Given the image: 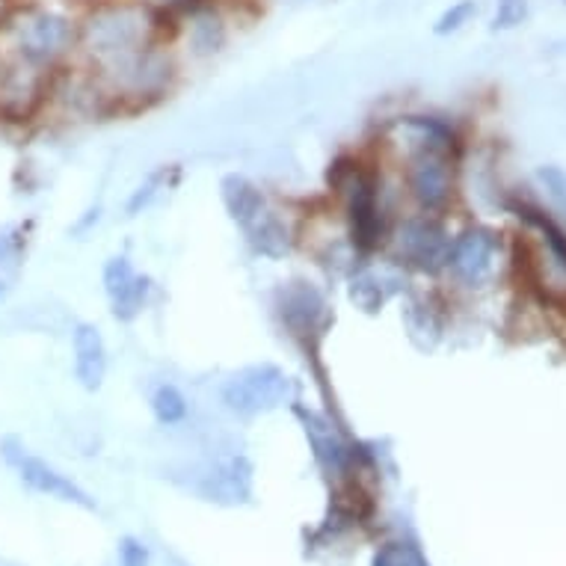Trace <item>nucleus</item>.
<instances>
[{"label":"nucleus","mask_w":566,"mask_h":566,"mask_svg":"<svg viewBox=\"0 0 566 566\" xmlns=\"http://www.w3.org/2000/svg\"><path fill=\"white\" fill-rule=\"evenodd\" d=\"M149 407H151V416H155V421H158V424H164V428L181 424V421L187 418V412H190L185 391L178 389V386H172V382H164V386H158V389L151 391Z\"/></svg>","instance_id":"nucleus-16"},{"label":"nucleus","mask_w":566,"mask_h":566,"mask_svg":"<svg viewBox=\"0 0 566 566\" xmlns=\"http://www.w3.org/2000/svg\"><path fill=\"white\" fill-rule=\"evenodd\" d=\"M294 412H297L300 424L306 430V439L308 446H312V451H315L317 463L326 465L329 472H342V469H347V463H350V448H347V442L338 437V430H335L321 412H315V409L294 407Z\"/></svg>","instance_id":"nucleus-11"},{"label":"nucleus","mask_w":566,"mask_h":566,"mask_svg":"<svg viewBox=\"0 0 566 566\" xmlns=\"http://www.w3.org/2000/svg\"><path fill=\"white\" fill-rule=\"evenodd\" d=\"M391 250L403 268L421 270V273H439L448 268V250L451 238L430 214L409 217L391 234Z\"/></svg>","instance_id":"nucleus-4"},{"label":"nucleus","mask_w":566,"mask_h":566,"mask_svg":"<svg viewBox=\"0 0 566 566\" xmlns=\"http://www.w3.org/2000/svg\"><path fill=\"white\" fill-rule=\"evenodd\" d=\"M134 276H137V270H134L128 255H113V259H107L102 273L104 294H107V300L119 297L122 291L128 289L130 282H134Z\"/></svg>","instance_id":"nucleus-19"},{"label":"nucleus","mask_w":566,"mask_h":566,"mask_svg":"<svg viewBox=\"0 0 566 566\" xmlns=\"http://www.w3.org/2000/svg\"><path fill=\"white\" fill-rule=\"evenodd\" d=\"M72 353H75V377L86 391H98L107 377V344L95 324H77L72 333Z\"/></svg>","instance_id":"nucleus-9"},{"label":"nucleus","mask_w":566,"mask_h":566,"mask_svg":"<svg viewBox=\"0 0 566 566\" xmlns=\"http://www.w3.org/2000/svg\"><path fill=\"white\" fill-rule=\"evenodd\" d=\"M122 552H125V566H146V552H143V546H137L134 539H128V543L122 546Z\"/></svg>","instance_id":"nucleus-23"},{"label":"nucleus","mask_w":566,"mask_h":566,"mask_svg":"<svg viewBox=\"0 0 566 566\" xmlns=\"http://www.w3.org/2000/svg\"><path fill=\"white\" fill-rule=\"evenodd\" d=\"M28 250V234L21 226H3L0 229V270L15 268Z\"/></svg>","instance_id":"nucleus-20"},{"label":"nucleus","mask_w":566,"mask_h":566,"mask_svg":"<svg viewBox=\"0 0 566 566\" xmlns=\"http://www.w3.org/2000/svg\"><path fill=\"white\" fill-rule=\"evenodd\" d=\"M155 12L143 3H113L95 10L84 24L81 42L86 54L102 65V75L128 63L130 56L143 54L151 48L155 33Z\"/></svg>","instance_id":"nucleus-1"},{"label":"nucleus","mask_w":566,"mask_h":566,"mask_svg":"<svg viewBox=\"0 0 566 566\" xmlns=\"http://www.w3.org/2000/svg\"><path fill=\"white\" fill-rule=\"evenodd\" d=\"M220 196H223V205L226 211H229V217H232V223L238 226L241 232L255 220V217H261L270 208L259 187L252 185L247 176H238V172L223 176V181H220Z\"/></svg>","instance_id":"nucleus-12"},{"label":"nucleus","mask_w":566,"mask_h":566,"mask_svg":"<svg viewBox=\"0 0 566 566\" xmlns=\"http://www.w3.org/2000/svg\"><path fill=\"white\" fill-rule=\"evenodd\" d=\"M294 400V380L279 365H247L223 382V403L234 416L252 418Z\"/></svg>","instance_id":"nucleus-3"},{"label":"nucleus","mask_w":566,"mask_h":566,"mask_svg":"<svg viewBox=\"0 0 566 566\" xmlns=\"http://www.w3.org/2000/svg\"><path fill=\"white\" fill-rule=\"evenodd\" d=\"M187 42L196 56H214L226 45V24L214 10H193L187 24Z\"/></svg>","instance_id":"nucleus-15"},{"label":"nucleus","mask_w":566,"mask_h":566,"mask_svg":"<svg viewBox=\"0 0 566 566\" xmlns=\"http://www.w3.org/2000/svg\"><path fill=\"white\" fill-rule=\"evenodd\" d=\"M12 463L19 465L21 472V481L33 486L36 492H45V495H54V499H63V502H72V504H84V507H93V502L86 499V492L72 483L65 474H60L54 465H48L45 460H39V457H30L28 451H19V454H10Z\"/></svg>","instance_id":"nucleus-10"},{"label":"nucleus","mask_w":566,"mask_h":566,"mask_svg":"<svg viewBox=\"0 0 566 566\" xmlns=\"http://www.w3.org/2000/svg\"><path fill=\"white\" fill-rule=\"evenodd\" d=\"M329 181L344 196L353 250L359 255H368L377 247H382L389 238V223H386V208H382V190L377 176L368 172L359 160H350L347 167L338 160L329 172Z\"/></svg>","instance_id":"nucleus-2"},{"label":"nucleus","mask_w":566,"mask_h":566,"mask_svg":"<svg viewBox=\"0 0 566 566\" xmlns=\"http://www.w3.org/2000/svg\"><path fill=\"white\" fill-rule=\"evenodd\" d=\"M395 279H389L377 268H356L350 273V300L363 312H380L386 300L395 294Z\"/></svg>","instance_id":"nucleus-14"},{"label":"nucleus","mask_w":566,"mask_h":566,"mask_svg":"<svg viewBox=\"0 0 566 566\" xmlns=\"http://www.w3.org/2000/svg\"><path fill=\"white\" fill-rule=\"evenodd\" d=\"M478 12V7H474V0H460V3H454L451 10L442 12V19L437 21V33L439 36H448V33H457V30L463 28V24H469L472 21V15Z\"/></svg>","instance_id":"nucleus-21"},{"label":"nucleus","mask_w":566,"mask_h":566,"mask_svg":"<svg viewBox=\"0 0 566 566\" xmlns=\"http://www.w3.org/2000/svg\"><path fill=\"white\" fill-rule=\"evenodd\" d=\"M7 294H10V285H7V282H3V279H0V303H3V300H7Z\"/></svg>","instance_id":"nucleus-25"},{"label":"nucleus","mask_w":566,"mask_h":566,"mask_svg":"<svg viewBox=\"0 0 566 566\" xmlns=\"http://www.w3.org/2000/svg\"><path fill=\"white\" fill-rule=\"evenodd\" d=\"M499 234L486 226H469L457 234L448 250V270L465 289H481L495 273Z\"/></svg>","instance_id":"nucleus-5"},{"label":"nucleus","mask_w":566,"mask_h":566,"mask_svg":"<svg viewBox=\"0 0 566 566\" xmlns=\"http://www.w3.org/2000/svg\"><path fill=\"white\" fill-rule=\"evenodd\" d=\"M279 315L282 324L289 326L294 338H317L324 333L326 321H329V308H326L324 294L312 285V282H291L289 289L282 291L279 300Z\"/></svg>","instance_id":"nucleus-8"},{"label":"nucleus","mask_w":566,"mask_h":566,"mask_svg":"<svg viewBox=\"0 0 566 566\" xmlns=\"http://www.w3.org/2000/svg\"><path fill=\"white\" fill-rule=\"evenodd\" d=\"M176 172H178V169L172 167V164H169V167L164 164V167H158L155 172H149V176L139 181L137 190L130 193L128 205H125V214H128V217L143 214V211H146V208H149V205L155 202V199H158L164 190H167L169 176H176Z\"/></svg>","instance_id":"nucleus-18"},{"label":"nucleus","mask_w":566,"mask_h":566,"mask_svg":"<svg viewBox=\"0 0 566 566\" xmlns=\"http://www.w3.org/2000/svg\"><path fill=\"white\" fill-rule=\"evenodd\" d=\"M243 234H247V243L252 247V252H255V255H264V259H285L291 252V243H294L289 223H285L273 208H268L264 214L255 217V220L243 229Z\"/></svg>","instance_id":"nucleus-13"},{"label":"nucleus","mask_w":566,"mask_h":566,"mask_svg":"<svg viewBox=\"0 0 566 566\" xmlns=\"http://www.w3.org/2000/svg\"><path fill=\"white\" fill-rule=\"evenodd\" d=\"M75 42V28L56 12H30L19 24L21 56L36 65H51Z\"/></svg>","instance_id":"nucleus-7"},{"label":"nucleus","mask_w":566,"mask_h":566,"mask_svg":"<svg viewBox=\"0 0 566 566\" xmlns=\"http://www.w3.org/2000/svg\"><path fill=\"white\" fill-rule=\"evenodd\" d=\"M12 19V3L10 0H0V28Z\"/></svg>","instance_id":"nucleus-24"},{"label":"nucleus","mask_w":566,"mask_h":566,"mask_svg":"<svg viewBox=\"0 0 566 566\" xmlns=\"http://www.w3.org/2000/svg\"><path fill=\"white\" fill-rule=\"evenodd\" d=\"M45 65L30 63L21 56L19 63L0 72V116L7 122H28L42 107L48 95Z\"/></svg>","instance_id":"nucleus-6"},{"label":"nucleus","mask_w":566,"mask_h":566,"mask_svg":"<svg viewBox=\"0 0 566 566\" xmlns=\"http://www.w3.org/2000/svg\"><path fill=\"white\" fill-rule=\"evenodd\" d=\"M525 15H528V0H499V10H495L492 28L511 30L516 28V24H522Z\"/></svg>","instance_id":"nucleus-22"},{"label":"nucleus","mask_w":566,"mask_h":566,"mask_svg":"<svg viewBox=\"0 0 566 566\" xmlns=\"http://www.w3.org/2000/svg\"><path fill=\"white\" fill-rule=\"evenodd\" d=\"M149 297H151V279L146 276V273H137L128 289L122 291L119 297L111 300L113 317L122 321V324L137 321V317L143 315V308L149 306Z\"/></svg>","instance_id":"nucleus-17"}]
</instances>
